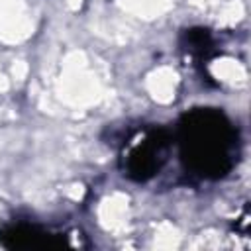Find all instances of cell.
Returning <instances> with one entry per match:
<instances>
[{"label": "cell", "instance_id": "6da1fadb", "mask_svg": "<svg viewBox=\"0 0 251 251\" xmlns=\"http://www.w3.org/2000/svg\"><path fill=\"white\" fill-rule=\"evenodd\" d=\"M182 155L190 157V167L204 176H222L233 165L235 133L218 112H192L180 124Z\"/></svg>", "mask_w": 251, "mask_h": 251}, {"label": "cell", "instance_id": "7a4b0ae2", "mask_svg": "<svg viewBox=\"0 0 251 251\" xmlns=\"http://www.w3.org/2000/svg\"><path fill=\"white\" fill-rule=\"evenodd\" d=\"M167 147H169V137L163 129L147 131L141 137V141H137L129 149L126 161V175L135 180H147L161 169Z\"/></svg>", "mask_w": 251, "mask_h": 251}, {"label": "cell", "instance_id": "3957f363", "mask_svg": "<svg viewBox=\"0 0 251 251\" xmlns=\"http://www.w3.org/2000/svg\"><path fill=\"white\" fill-rule=\"evenodd\" d=\"M212 37L208 33V29H202V27H194V29H186L184 33V47L196 55V57H202L206 55V51L212 49Z\"/></svg>", "mask_w": 251, "mask_h": 251}]
</instances>
